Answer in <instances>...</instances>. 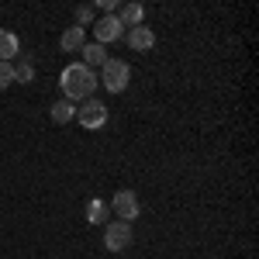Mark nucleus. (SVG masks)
Instances as JSON below:
<instances>
[{
	"label": "nucleus",
	"instance_id": "1",
	"mask_svg": "<svg viewBox=\"0 0 259 259\" xmlns=\"http://www.w3.org/2000/svg\"><path fill=\"white\" fill-rule=\"evenodd\" d=\"M59 83H62L66 100H69V104H76V100H90L94 87H97V76H94V69H87L83 62H73V66H66V69H62Z\"/></svg>",
	"mask_w": 259,
	"mask_h": 259
},
{
	"label": "nucleus",
	"instance_id": "2",
	"mask_svg": "<svg viewBox=\"0 0 259 259\" xmlns=\"http://www.w3.org/2000/svg\"><path fill=\"white\" fill-rule=\"evenodd\" d=\"M132 80V69H128V62L124 59H107L100 66V83L111 90V94H121L124 87Z\"/></svg>",
	"mask_w": 259,
	"mask_h": 259
},
{
	"label": "nucleus",
	"instance_id": "3",
	"mask_svg": "<svg viewBox=\"0 0 259 259\" xmlns=\"http://www.w3.org/2000/svg\"><path fill=\"white\" fill-rule=\"evenodd\" d=\"M76 121H80L83 128H90V132H94V128H104V124H107V107L94 97L83 100V107H76Z\"/></svg>",
	"mask_w": 259,
	"mask_h": 259
},
{
	"label": "nucleus",
	"instance_id": "4",
	"mask_svg": "<svg viewBox=\"0 0 259 259\" xmlns=\"http://www.w3.org/2000/svg\"><path fill=\"white\" fill-rule=\"evenodd\" d=\"M104 245H107L111 252H124V249L132 245V225H128V221H111V225L104 228Z\"/></svg>",
	"mask_w": 259,
	"mask_h": 259
},
{
	"label": "nucleus",
	"instance_id": "5",
	"mask_svg": "<svg viewBox=\"0 0 259 259\" xmlns=\"http://www.w3.org/2000/svg\"><path fill=\"white\" fill-rule=\"evenodd\" d=\"M111 207H114V214H118L121 221H128V225L139 218V197H135L132 190H118L114 200H111Z\"/></svg>",
	"mask_w": 259,
	"mask_h": 259
},
{
	"label": "nucleus",
	"instance_id": "6",
	"mask_svg": "<svg viewBox=\"0 0 259 259\" xmlns=\"http://www.w3.org/2000/svg\"><path fill=\"white\" fill-rule=\"evenodd\" d=\"M94 31H97V45H107V41L124 38V28H121V21L114 18V14H104V18L94 24Z\"/></svg>",
	"mask_w": 259,
	"mask_h": 259
},
{
	"label": "nucleus",
	"instance_id": "7",
	"mask_svg": "<svg viewBox=\"0 0 259 259\" xmlns=\"http://www.w3.org/2000/svg\"><path fill=\"white\" fill-rule=\"evenodd\" d=\"M152 41H156V35H152V28H145V24H135V28L128 31V45L139 49V52L152 49Z\"/></svg>",
	"mask_w": 259,
	"mask_h": 259
},
{
	"label": "nucleus",
	"instance_id": "8",
	"mask_svg": "<svg viewBox=\"0 0 259 259\" xmlns=\"http://www.w3.org/2000/svg\"><path fill=\"white\" fill-rule=\"evenodd\" d=\"M59 45L66 49V52H80L83 45H87V38H83V28H80V24L66 28V31H62V38H59Z\"/></svg>",
	"mask_w": 259,
	"mask_h": 259
},
{
	"label": "nucleus",
	"instance_id": "9",
	"mask_svg": "<svg viewBox=\"0 0 259 259\" xmlns=\"http://www.w3.org/2000/svg\"><path fill=\"white\" fill-rule=\"evenodd\" d=\"M18 35L14 31H7V28H0V62H11L18 56Z\"/></svg>",
	"mask_w": 259,
	"mask_h": 259
},
{
	"label": "nucleus",
	"instance_id": "10",
	"mask_svg": "<svg viewBox=\"0 0 259 259\" xmlns=\"http://www.w3.org/2000/svg\"><path fill=\"white\" fill-rule=\"evenodd\" d=\"M80 52H83V66H87V69H97V66L107 62V52H104V45H97V41H94V45H83Z\"/></svg>",
	"mask_w": 259,
	"mask_h": 259
},
{
	"label": "nucleus",
	"instance_id": "11",
	"mask_svg": "<svg viewBox=\"0 0 259 259\" xmlns=\"http://www.w3.org/2000/svg\"><path fill=\"white\" fill-rule=\"evenodd\" d=\"M142 14H145V11H142V4H121L114 18L121 21V28H124V24H132V28H135V24H142Z\"/></svg>",
	"mask_w": 259,
	"mask_h": 259
},
{
	"label": "nucleus",
	"instance_id": "12",
	"mask_svg": "<svg viewBox=\"0 0 259 259\" xmlns=\"http://www.w3.org/2000/svg\"><path fill=\"white\" fill-rule=\"evenodd\" d=\"M73 118H76V104H69L66 97L52 104V121L56 124H66V121H73Z\"/></svg>",
	"mask_w": 259,
	"mask_h": 259
},
{
	"label": "nucleus",
	"instance_id": "13",
	"mask_svg": "<svg viewBox=\"0 0 259 259\" xmlns=\"http://www.w3.org/2000/svg\"><path fill=\"white\" fill-rule=\"evenodd\" d=\"M104 218H107V204H104V200H90V204H87V221H90V225H100Z\"/></svg>",
	"mask_w": 259,
	"mask_h": 259
},
{
	"label": "nucleus",
	"instance_id": "14",
	"mask_svg": "<svg viewBox=\"0 0 259 259\" xmlns=\"http://www.w3.org/2000/svg\"><path fill=\"white\" fill-rule=\"evenodd\" d=\"M14 83V66L11 62H0V90H7Z\"/></svg>",
	"mask_w": 259,
	"mask_h": 259
},
{
	"label": "nucleus",
	"instance_id": "15",
	"mask_svg": "<svg viewBox=\"0 0 259 259\" xmlns=\"http://www.w3.org/2000/svg\"><path fill=\"white\" fill-rule=\"evenodd\" d=\"M31 76H35V69H31V62H21L18 69H14V80H18V83H28Z\"/></svg>",
	"mask_w": 259,
	"mask_h": 259
},
{
	"label": "nucleus",
	"instance_id": "16",
	"mask_svg": "<svg viewBox=\"0 0 259 259\" xmlns=\"http://www.w3.org/2000/svg\"><path fill=\"white\" fill-rule=\"evenodd\" d=\"M76 18H80L83 24H90V21H94V7H90V4H83L80 11H76Z\"/></svg>",
	"mask_w": 259,
	"mask_h": 259
},
{
	"label": "nucleus",
	"instance_id": "17",
	"mask_svg": "<svg viewBox=\"0 0 259 259\" xmlns=\"http://www.w3.org/2000/svg\"><path fill=\"white\" fill-rule=\"evenodd\" d=\"M100 7H104V11H107V14H118V0H100Z\"/></svg>",
	"mask_w": 259,
	"mask_h": 259
}]
</instances>
